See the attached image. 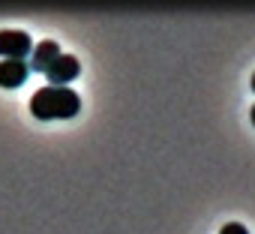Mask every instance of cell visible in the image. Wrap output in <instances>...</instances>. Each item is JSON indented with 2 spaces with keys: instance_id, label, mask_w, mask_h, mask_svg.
<instances>
[{
  "instance_id": "6da1fadb",
  "label": "cell",
  "mask_w": 255,
  "mask_h": 234,
  "mask_svg": "<svg viewBox=\"0 0 255 234\" xmlns=\"http://www.w3.org/2000/svg\"><path fill=\"white\" fill-rule=\"evenodd\" d=\"M81 111V96L72 87H39L30 96V114L36 120H69Z\"/></svg>"
},
{
  "instance_id": "7a4b0ae2",
  "label": "cell",
  "mask_w": 255,
  "mask_h": 234,
  "mask_svg": "<svg viewBox=\"0 0 255 234\" xmlns=\"http://www.w3.org/2000/svg\"><path fill=\"white\" fill-rule=\"evenodd\" d=\"M30 51H33V42L24 30H0V57L24 60Z\"/></svg>"
},
{
  "instance_id": "3957f363",
  "label": "cell",
  "mask_w": 255,
  "mask_h": 234,
  "mask_svg": "<svg viewBox=\"0 0 255 234\" xmlns=\"http://www.w3.org/2000/svg\"><path fill=\"white\" fill-rule=\"evenodd\" d=\"M78 69H81V66H78V60H75L72 54H60V57L45 69V78H48L54 87H69V81L78 75Z\"/></svg>"
},
{
  "instance_id": "277c9868",
  "label": "cell",
  "mask_w": 255,
  "mask_h": 234,
  "mask_svg": "<svg viewBox=\"0 0 255 234\" xmlns=\"http://www.w3.org/2000/svg\"><path fill=\"white\" fill-rule=\"evenodd\" d=\"M27 75H30L27 60H0V87H6V90L21 87Z\"/></svg>"
},
{
  "instance_id": "5b68a950",
  "label": "cell",
  "mask_w": 255,
  "mask_h": 234,
  "mask_svg": "<svg viewBox=\"0 0 255 234\" xmlns=\"http://www.w3.org/2000/svg\"><path fill=\"white\" fill-rule=\"evenodd\" d=\"M63 51H60V45L57 42H51V39H45V42H39V45H33V51H30V69H36V72H45L57 57H60Z\"/></svg>"
},
{
  "instance_id": "8992f818",
  "label": "cell",
  "mask_w": 255,
  "mask_h": 234,
  "mask_svg": "<svg viewBox=\"0 0 255 234\" xmlns=\"http://www.w3.org/2000/svg\"><path fill=\"white\" fill-rule=\"evenodd\" d=\"M219 234H249V231H246V225H240V222H225V225L219 228Z\"/></svg>"
},
{
  "instance_id": "52a82bcc",
  "label": "cell",
  "mask_w": 255,
  "mask_h": 234,
  "mask_svg": "<svg viewBox=\"0 0 255 234\" xmlns=\"http://www.w3.org/2000/svg\"><path fill=\"white\" fill-rule=\"evenodd\" d=\"M249 120H252V126H255V105H252V111H249Z\"/></svg>"
},
{
  "instance_id": "ba28073f",
  "label": "cell",
  "mask_w": 255,
  "mask_h": 234,
  "mask_svg": "<svg viewBox=\"0 0 255 234\" xmlns=\"http://www.w3.org/2000/svg\"><path fill=\"white\" fill-rule=\"evenodd\" d=\"M249 84H252V90H255V72H252V81H249Z\"/></svg>"
}]
</instances>
